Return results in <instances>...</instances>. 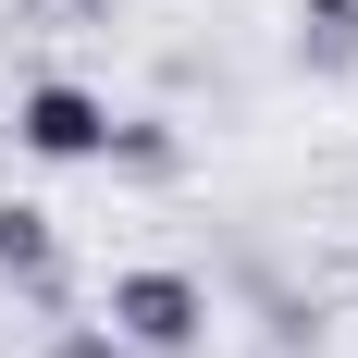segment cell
<instances>
[{
	"label": "cell",
	"mask_w": 358,
	"mask_h": 358,
	"mask_svg": "<svg viewBox=\"0 0 358 358\" xmlns=\"http://www.w3.org/2000/svg\"><path fill=\"white\" fill-rule=\"evenodd\" d=\"M0 272H13V285H62V248H50V210H0Z\"/></svg>",
	"instance_id": "4"
},
{
	"label": "cell",
	"mask_w": 358,
	"mask_h": 358,
	"mask_svg": "<svg viewBox=\"0 0 358 358\" xmlns=\"http://www.w3.org/2000/svg\"><path fill=\"white\" fill-rule=\"evenodd\" d=\"M50 358H124V346H111V334H62Z\"/></svg>",
	"instance_id": "6"
},
{
	"label": "cell",
	"mask_w": 358,
	"mask_h": 358,
	"mask_svg": "<svg viewBox=\"0 0 358 358\" xmlns=\"http://www.w3.org/2000/svg\"><path fill=\"white\" fill-rule=\"evenodd\" d=\"M99 161H124V173H173V136H161V124H111Z\"/></svg>",
	"instance_id": "5"
},
{
	"label": "cell",
	"mask_w": 358,
	"mask_h": 358,
	"mask_svg": "<svg viewBox=\"0 0 358 358\" xmlns=\"http://www.w3.org/2000/svg\"><path fill=\"white\" fill-rule=\"evenodd\" d=\"M296 62L309 74H346L358 62V0H296Z\"/></svg>",
	"instance_id": "3"
},
{
	"label": "cell",
	"mask_w": 358,
	"mask_h": 358,
	"mask_svg": "<svg viewBox=\"0 0 358 358\" xmlns=\"http://www.w3.org/2000/svg\"><path fill=\"white\" fill-rule=\"evenodd\" d=\"M13 136H25L37 161H99L111 148V99H87V87H25V99H13Z\"/></svg>",
	"instance_id": "2"
},
{
	"label": "cell",
	"mask_w": 358,
	"mask_h": 358,
	"mask_svg": "<svg viewBox=\"0 0 358 358\" xmlns=\"http://www.w3.org/2000/svg\"><path fill=\"white\" fill-rule=\"evenodd\" d=\"M99 334L124 358H185L198 334H210V285H198V272H111Z\"/></svg>",
	"instance_id": "1"
}]
</instances>
